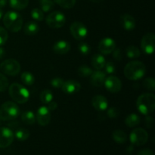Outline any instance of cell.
I'll return each instance as SVG.
<instances>
[{
    "mask_svg": "<svg viewBox=\"0 0 155 155\" xmlns=\"http://www.w3.org/2000/svg\"><path fill=\"white\" fill-rule=\"evenodd\" d=\"M8 92L13 101L18 104H24L30 98L29 91L18 83H12L9 87Z\"/></svg>",
    "mask_w": 155,
    "mask_h": 155,
    "instance_id": "obj_5",
    "label": "cell"
},
{
    "mask_svg": "<svg viewBox=\"0 0 155 155\" xmlns=\"http://www.w3.org/2000/svg\"><path fill=\"white\" fill-rule=\"evenodd\" d=\"M112 139L117 143L124 144L127 140V133L121 130H117L114 131L113 133H112Z\"/></svg>",
    "mask_w": 155,
    "mask_h": 155,
    "instance_id": "obj_21",
    "label": "cell"
},
{
    "mask_svg": "<svg viewBox=\"0 0 155 155\" xmlns=\"http://www.w3.org/2000/svg\"><path fill=\"white\" fill-rule=\"evenodd\" d=\"M90 1L93 3H100L103 2V0H90Z\"/></svg>",
    "mask_w": 155,
    "mask_h": 155,
    "instance_id": "obj_47",
    "label": "cell"
},
{
    "mask_svg": "<svg viewBox=\"0 0 155 155\" xmlns=\"http://www.w3.org/2000/svg\"><path fill=\"white\" fill-rule=\"evenodd\" d=\"M120 21L121 26L126 30L130 31V30H134L136 27V21H135L134 18L128 14H124V15H121Z\"/></svg>",
    "mask_w": 155,
    "mask_h": 155,
    "instance_id": "obj_18",
    "label": "cell"
},
{
    "mask_svg": "<svg viewBox=\"0 0 155 155\" xmlns=\"http://www.w3.org/2000/svg\"><path fill=\"white\" fill-rule=\"evenodd\" d=\"M51 120V114L48 107L42 106L39 107L36 114V120L40 126L45 127L47 126Z\"/></svg>",
    "mask_w": 155,
    "mask_h": 155,
    "instance_id": "obj_13",
    "label": "cell"
},
{
    "mask_svg": "<svg viewBox=\"0 0 155 155\" xmlns=\"http://www.w3.org/2000/svg\"><path fill=\"white\" fill-rule=\"evenodd\" d=\"M145 126H146L148 128H151V127H153V125H154V119L150 116L146 117L145 120Z\"/></svg>",
    "mask_w": 155,
    "mask_h": 155,
    "instance_id": "obj_42",
    "label": "cell"
},
{
    "mask_svg": "<svg viewBox=\"0 0 155 155\" xmlns=\"http://www.w3.org/2000/svg\"><path fill=\"white\" fill-rule=\"evenodd\" d=\"M78 48L80 52L82 54H83V55H87V54H89L91 51L90 45H89V44L86 43V42H80L78 45Z\"/></svg>",
    "mask_w": 155,
    "mask_h": 155,
    "instance_id": "obj_34",
    "label": "cell"
},
{
    "mask_svg": "<svg viewBox=\"0 0 155 155\" xmlns=\"http://www.w3.org/2000/svg\"><path fill=\"white\" fill-rule=\"evenodd\" d=\"M143 86L145 89L150 91L155 90V80L151 77L146 78L143 82Z\"/></svg>",
    "mask_w": 155,
    "mask_h": 155,
    "instance_id": "obj_35",
    "label": "cell"
},
{
    "mask_svg": "<svg viewBox=\"0 0 155 155\" xmlns=\"http://www.w3.org/2000/svg\"><path fill=\"white\" fill-rule=\"evenodd\" d=\"M71 50V45L69 42L64 40H60L53 45V51L58 54H67Z\"/></svg>",
    "mask_w": 155,
    "mask_h": 155,
    "instance_id": "obj_19",
    "label": "cell"
},
{
    "mask_svg": "<svg viewBox=\"0 0 155 155\" xmlns=\"http://www.w3.org/2000/svg\"><path fill=\"white\" fill-rule=\"evenodd\" d=\"M104 85L106 89L112 93H117L120 92L122 88V83L120 80L115 76H110L107 77Z\"/></svg>",
    "mask_w": 155,
    "mask_h": 155,
    "instance_id": "obj_12",
    "label": "cell"
},
{
    "mask_svg": "<svg viewBox=\"0 0 155 155\" xmlns=\"http://www.w3.org/2000/svg\"><path fill=\"white\" fill-rule=\"evenodd\" d=\"M8 32L2 27H0V45H4L8 40Z\"/></svg>",
    "mask_w": 155,
    "mask_h": 155,
    "instance_id": "obj_37",
    "label": "cell"
},
{
    "mask_svg": "<svg viewBox=\"0 0 155 155\" xmlns=\"http://www.w3.org/2000/svg\"><path fill=\"white\" fill-rule=\"evenodd\" d=\"M19 114V107L15 102L6 101L0 106V120H14L18 117Z\"/></svg>",
    "mask_w": 155,
    "mask_h": 155,
    "instance_id": "obj_4",
    "label": "cell"
},
{
    "mask_svg": "<svg viewBox=\"0 0 155 155\" xmlns=\"http://www.w3.org/2000/svg\"><path fill=\"white\" fill-rule=\"evenodd\" d=\"M15 136L19 141H25L30 137V132L27 129H18L15 132Z\"/></svg>",
    "mask_w": 155,
    "mask_h": 155,
    "instance_id": "obj_27",
    "label": "cell"
},
{
    "mask_svg": "<svg viewBox=\"0 0 155 155\" xmlns=\"http://www.w3.org/2000/svg\"><path fill=\"white\" fill-rule=\"evenodd\" d=\"M15 138L13 132L8 127H0V148H5L12 144Z\"/></svg>",
    "mask_w": 155,
    "mask_h": 155,
    "instance_id": "obj_11",
    "label": "cell"
},
{
    "mask_svg": "<svg viewBox=\"0 0 155 155\" xmlns=\"http://www.w3.org/2000/svg\"><path fill=\"white\" fill-rule=\"evenodd\" d=\"M50 83H51V86H52L54 88H56V89L61 88V86L64 83V80L60 77H56V78L52 79Z\"/></svg>",
    "mask_w": 155,
    "mask_h": 155,
    "instance_id": "obj_39",
    "label": "cell"
},
{
    "mask_svg": "<svg viewBox=\"0 0 155 155\" xmlns=\"http://www.w3.org/2000/svg\"><path fill=\"white\" fill-rule=\"evenodd\" d=\"M137 155H154V152L149 148H145V149L140 150L138 152Z\"/></svg>",
    "mask_w": 155,
    "mask_h": 155,
    "instance_id": "obj_43",
    "label": "cell"
},
{
    "mask_svg": "<svg viewBox=\"0 0 155 155\" xmlns=\"http://www.w3.org/2000/svg\"><path fill=\"white\" fill-rule=\"evenodd\" d=\"M53 99V93L49 89H45L40 95V101L43 104H48Z\"/></svg>",
    "mask_w": 155,
    "mask_h": 155,
    "instance_id": "obj_29",
    "label": "cell"
},
{
    "mask_svg": "<svg viewBox=\"0 0 155 155\" xmlns=\"http://www.w3.org/2000/svg\"><path fill=\"white\" fill-rule=\"evenodd\" d=\"M2 16H3V12H2V9L0 8V19H1V18H2Z\"/></svg>",
    "mask_w": 155,
    "mask_h": 155,
    "instance_id": "obj_48",
    "label": "cell"
},
{
    "mask_svg": "<svg viewBox=\"0 0 155 155\" xmlns=\"http://www.w3.org/2000/svg\"><path fill=\"white\" fill-rule=\"evenodd\" d=\"M126 54L130 58H137L140 56V50L135 45H130L126 49Z\"/></svg>",
    "mask_w": 155,
    "mask_h": 155,
    "instance_id": "obj_26",
    "label": "cell"
},
{
    "mask_svg": "<svg viewBox=\"0 0 155 155\" xmlns=\"http://www.w3.org/2000/svg\"><path fill=\"white\" fill-rule=\"evenodd\" d=\"M107 116L111 119H114L119 116V110L117 107H112L107 110Z\"/></svg>",
    "mask_w": 155,
    "mask_h": 155,
    "instance_id": "obj_40",
    "label": "cell"
},
{
    "mask_svg": "<svg viewBox=\"0 0 155 155\" xmlns=\"http://www.w3.org/2000/svg\"><path fill=\"white\" fill-rule=\"evenodd\" d=\"M136 106L140 113L148 115L152 113L155 108V96L152 93H144L138 98Z\"/></svg>",
    "mask_w": 155,
    "mask_h": 155,
    "instance_id": "obj_2",
    "label": "cell"
},
{
    "mask_svg": "<svg viewBox=\"0 0 155 155\" xmlns=\"http://www.w3.org/2000/svg\"><path fill=\"white\" fill-rule=\"evenodd\" d=\"M41 10L42 12H48L54 8V3L52 0H39Z\"/></svg>",
    "mask_w": 155,
    "mask_h": 155,
    "instance_id": "obj_30",
    "label": "cell"
},
{
    "mask_svg": "<svg viewBox=\"0 0 155 155\" xmlns=\"http://www.w3.org/2000/svg\"><path fill=\"white\" fill-rule=\"evenodd\" d=\"M31 17L37 21H42L44 19V14L41 9L33 8L31 12Z\"/></svg>",
    "mask_w": 155,
    "mask_h": 155,
    "instance_id": "obj_33",
    "label": "cell"
},
{
    "mask_svg": "<svg viewBox=\"0 0 155 155\" xmlns=\"http://www.w3.org/2000/svg\"><path fill=\"white\" fill-rule=\"evenodd\" d=\"M21 120L27 125H33L36 121V117L33 112L27 110L21 114Z\"/></svg>",
    "mask_w": 155,
    "mask_h": 155,
    "instance_id": "obj_24",
    "label": "cell"
},
{
    "mask_svg": "<svg viewBox=\"0 0 155 155\" xmlns=\"http://www.w3.org/2000/svg\"><path fill=\"white\" fill-rule=\"evenodd\" d=\"M105 63V59L100 54H95L92 58V65L96 70H101L104 68Z\"/></svg>",
    "mask_w": 155,
    "mask_h": 155,
    "instance_id": "obj_22",
    "label": "cell"
},
{
    "mask_svg": "<svg viewBox=\"0 0 155 155\" xmlns=\"http://www.w3.org/2000/svg\"><path fill=\"white\" fill-rule=\"evenodd\" d=\"M8 86V80L4 74L0 73V92H4Z\"/></svg>",
    "mask_w": 155,
    "mask_h": 155,
    "instance_id": "obj_36",
    "label": "cell"
},
{
    "mask_svg": "<svg viewBox=\"0 0 155 155\" xmlns=\"http://www.w3.org/2000/svg\"><path fill=\"white\" fill-rule=\"evenodd\" d=\"M21 81L27 86H32L35 82L34 76L30 72H24L21 74Z\"/></svg>",
    "mask_w": 155,
    "mask_h": 155,
    "instance_id": "obj_28",
    "label": "cell"
},
{
    "mask_svg": "<svg viewBox=\"0 0 155 155\" xmlns=\"http://www.w3.org/2000/svg\"><path fill=\"white\" fill-rule=\"evenodd\" d=\"M146 68L142 62L133 61L126 65L124 68V75L130 80H138L145 76Z\"/></svg>",
    "mask_w": 155,
    "mask_h": 155,
    "instance_id": "obj_1",
    "label": "cell"
},
{
    "mask_svg": "<svg viewBox=\"0 0 155 155\" xmlns=\"http://www.w3.org/2000/svg\"><path fill=\"white\" fill-rule=\"evenodd\" d=\"M66 22L65 15L61 12H53L46 18V24L52 29H58L63 27Z\"/></svg>",
    "mask_w": 155,
    "mask_h": 155,
    "instance_id": "obj_6",
    "label": "cell"
},
{
    "mask_svg": "<svg viewBox=\"0 0 155 155\" xmlns=\"http://www.w3.org/2000/svg\"><path fill=\"white\" fill-rule=\"evenodd\" d=\"M5 55V50L0 45V59H2Z\"/></svg>",
    "mask_w": 155,
    "mask_h": 155,
    "instance_id": "obj_45",
    "label": "cell"
},
{
    "mask_svg": "<svg viewBox=\"0 0 155 155\" xmlns=\"http://www.w3.org/2000/svg\"><path fill=\"white\" fill-rule=\"evenodd\" d=\"M70 30L72 36L77 40H83L88 34V30L86 26L83 23L78 21L74 22L71 24L70 27Z\"/></svg>",
    "mask_w": 155,
    "mask_h": 155,
    "instance_id": "obj_10",
    "label": "cell"
},
{
    "mask_svg": "<svg viewBox=\"0 0 155 155\" xmlns=\"http://www.w3.org/2000/svg\"><path fill=\"white\" fill-rule=\"evenodd\" d=\"M77 72H78L79 76H80V77H89L92 75L93 71H92L89 67L86 66V65L84 64V65H81V66L78 68V71H77Z\"/></svg>",
    "mask_w": 155,
    "mask_h": 155,
    "instance_id": "obj_32",
    "label": "cell"
},
{
    "mask_svg": "<svg viewBox=\"0 0 155 155\" xmlns=\"http://www.w3.org/2000/svg\"><path fill=\"white\" fill-rule=\"evenodd\" d=\"M9 4L12 8L20 11L27 8L29 0H9Z\"/></svg>",
    "mask_w": 155,
    "mask_h": 155,
    "instance_id": "obj_25",
    "label": "cell"
},
{
    "mask_svg": "<svg viewBox=\"0 0 155 155\" xmlns=\"http://www.w3.org/2000/svg\"><path fill=\"white\" fill-rule=\"evenodd\" d=\"M39 25L34 21H29L24 26V33L27 36H34L39 32Z\"/></svg>",
    "mask_w": 155,
    "mask_h": 155,
    "instance_id": "obj_20",
    "label": "cell"
},
{
    "mask_svg": "<svg viewBox=\"0 0 155 155\" xmlns=\"http://www.w3.org/2000/svg\"><path fill=\"white\" fill-rule=\"evenodd\" d=\"M116 48V43L111 38H104L100 41L98 44V49L102 54H109Z\"/></svg>",
    "mask_w": 155,
    "mask_h": 155,
    "instance_id": "obj_14",
    "label": "cell"
},
{
    "mask_svg": "<svg viewBox=\"0 0 155 155\" xmlns=\"http://www.w3.org/2000/svg\"><path fill=\"white\" fill-rule=\"evenodd\" d=\"M76 1L77 0H54L55 3H57L59 6L66 9L72 8L75 5Z\"/></svg>",
    "mask_w": 155,
    "mask_h": 155,
    "instance_id": "obj_31",
    "label": "cell"
},
{
    "mask_svg": "<svg viewBox=\"0 0 155 155\" xmlns=\"http://www.w3.org/2000/svg\"><path fill=\"white\" fill-rule=\"evenodd\" d=\"M148 139V134L145 130L137 128L133 130L130 135V140L133 145L142 146L146 144Z\"/></svg>",
    "mask_w": 155,
    "mask_h": 155,
    "instance_id": "obj_8",
    "label": "cell"
},
{
    "mask_svg": "<svg viewBox=\"0 0 155 155\" xmlns=\"http://www.w3.org/2000/svg\"><path fill=\"white\" fill-rule=\"evenodd\" d=\"M112 52H113V57L114 58V59L117 61H120L122 59L123 54L120 48H114V50Z\"/></svg>",
    "mask_w": 155,
    "mask_h": 155,
    "instance_id": "obj_41",
    "label": "cell"
},
{
    "mask_svg": "<svg viewBox=\"0 0 155 155\" xmlns=\"http://www.w3.org/2000/svg\"><path fill=\"white\" fill-rule=\"evenodd\" d=\"M106 79V74L103 71L100 70H97L96 71H93L92 75L90 76V82L92 85L97 86V87H101L104 85V81Z\"/></svg>",
    "mask_w": 155,
    "mask_h": 155,
    "instance_id": "obj_17",
    "label": "cell"
},
{
    "mask_svg": "<svg viewBox=\"0 0 155 155\" xmlns=\"http://www.w3.org/2000/svg\"><path fill=\"white\" fill-rule=\"evenodd\" d=\"M104 68L105 72L109 74H114V73H115V71H116V68H115V65L113 62L109 61L105 63Z\"/></svg>",
    "mask_w": 155,
    "mask_h": 155,
    "instance_id": "obj_38",
    "label": "cell"
},
{
    "mask_svg": "<svg viewBox=\"0 0 155 155\" xmlns=\"http://www.w3.org/2000/svg\"><path fill=\"white\" fill-rule=\"evenodd\" d=\"M0 71L8 76H15L19 74L21 65L14 59H7L0 64Z\"/></svg>",
    "mask_w": 155,
    "mask_h": 155,
    "instance_id": "obj_7",
    "label": "cell"
},
{
    "mask_svg": "<svg viewBox=\"0 0 155 155\" xmlns=\"http://www.w3.org/2000/svg\"><path fill=\"white\" fill-rule=\"evenodd\" d=\"M141 48L142 51L147 54H151L154 53L155 49V36L154 33H146L142 37Z\"/></svg>",
    "mask_w": 155,
    "mask_h": 155,
    "instance_id": "obj_9",
    "label": "cell"
},
{
    "mask_svg": "<svg viewBox=\"0 0 155 155\" xmlns=\"http://www.w3.org/2000/svg\"><path fill=\"white\" fill-rule=\"evenodd\" d=\"M48 109L49 110H56V108L58 107V104L57 102H55V101H50L49 103L48 104Z\"/></svg>",
    "mask_w": 155,
    "mask_h": 155,
    "instance_id": "obj_44",
    "label": "cell"
},
{
    "mask_svg": "<svg viewBox=\"0 0 155 155\" xmlns=\"http://www.w3.org/2000/svg\"><path fill=\"white\" fill-rule=\"evenodd\" d=\"M92 104L95 110H98V111H104V110H107L108 102L105 97L98 95L92 98Z\"/></svg>",
    "mask_w": 155,
    "mask_h": 155,
    "instance_id": "obj_16",
    "label": "cell"
},
{
    "mask_svg": "<svg viewBox=\"0 0 155 155\" xmlns=\"http://www.w3.org/2000/svg\"><path fill=\"white\" fill-rule=\"evenodd\" d=\"M81 89V85L80 83L75 80H68V81L64 82L63 85L61 86V89L64 93L74 94L78 92Z\"/></svg>",
    "mask_w": 155,
    "mask_h": 155,
    "instance_id": "obj_15",
    "label": "cell"
},
{
    "mask_svg": "<svg viewBox=\"0 0 155 155\" xmlns=\"http://www.w3.org/2000/svg\"><path fill=\"white\" fill-rule=\"evenodd\" d=\"M126 125L128 127H135L140 124V117L139 115L133 113L131 114L128 115L125 120Z\"/></svg>",
    "mask_w": 155,
    "mask_h": 155,
    "instance_id": "obj_23",
    "label": "cell"
},
{
    "mask_svg": "<svg viewBox=\"0 0 155 155\" xmlns=\"http://www.w3.org/2000/svg\"><path fill=\"white\" fill-rule=\"evenodd\" d=\"M7 5V0H0V8L5 7Z\"/></svg>",
    "mask_w": 155,
    "mask_h": 155,
    "instance_id": "obj_46",
    "label": "cell"
},
{
    "mask_svg": "<svg viewBox=\"0 0 155 155\" xmlns=\"http://www.w3.org/2000/svg\"><path fill=\"white\" fill-rule=\"evenodd\" d=\"M3 24L5 27L13 33L20 31L23 26V18L18 12L10 11L3 17Z\"/></svg>",
    "mask_w": 155,
    "mask_h": 155,
    "instance_id": "obj_3",
    "label": "cell"
}]
</instances>
